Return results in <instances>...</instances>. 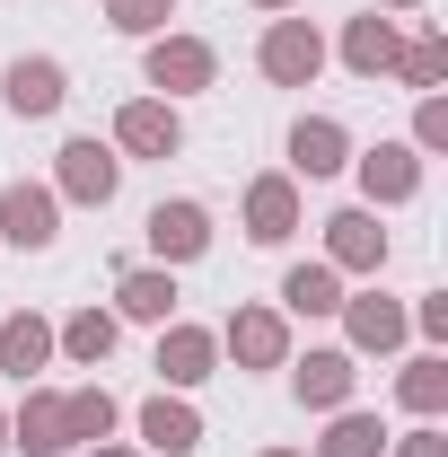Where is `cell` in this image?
I'll return each mask as SVG.
<instances>
[{"mask_svg": "<svg viewBox=\"0 0 448 457\" xmlns=\"http://www.w3.org/2000/svg\"><path fill=\"white\" fill-rule=\"evenodd\" d=\"M45 361H54V326H45L36 308H18V317H0V370H9L18 387H27V378H36Z\"/></svg>", "mask_w": 448, "mask_h": 457, "instance_id": "20", "label": "cell"}, {"mask_svg": "<svg viewBox=\"0 0 448 457\" xmlns=\"http://www.w3.org/2000/svg\"><path fill=\"white\" fill-rule=\"evenodd\" d=\"M343 308V273L335 264H290L281 273V317H335Z\"/></svg>", "mask_w": 448, "mask_h": 457, "instance_id": "21", "label": "cell"}, {"mask_svg": "<svg viewBox=\"0 0 448 457\" xmlns=\"http://www.w3.org/2000/svg\"><path fill=\"white\" fill-rule=\"evenodd\" d=\"M176 317V264H123L114 273V326H168Z\"/></svg>", "mask_w": 448, "mask_h": 457, "instance_id": "12", "label": "cell"}, {"mask_svg": "<svg viewBox=\"0 0 448 457\" xmlns=\"http://www.w3.org/2000/svg\"><path fill=\"white\" fill-rule=\"evenodd\" d=\"M114 185H123V159H114V141H97V132L62 141V159H54V194H62V203H88V212H106Z\"/></svg>", "mask_w": 448, "mask_h": 457, "instance_id": "2", "label": "cell"}, {"mask_svg": "<svg viewBox=\"0 0 448 457\" xmlns=\"http://www.w3.org/2000/svg\"><path fill=\"white\" fill-rule=\"evenodd\" d=\"M220 352L237 361V370H281V361H290V317L264 308V299H246V308H228Z\"/></svg>", "mask_w": 448, "mask_h": 457, "instance_id": "7", "label": "cell"}, {"mask_svg": "<svg viewBox=\"0 0 448 457\" xmlns=\"http://www.w3.org/2000/svg\"><path fill=\"white\" fill-rule=\"evenodd\" d=\"M255 9H273V18H290V9H299V0H255Z\"/></svg>", "mask_w": 448, "mask_h": 457, "instance_id": "32", "label": "cell"}, {"mask_svg": "<svg viewBox=\"0 0 448 457\" xmlns=\"http://www.w3.org/2000/svg\"><path fill=\"white\" fill-rule=\"evenodd\" d=\"M352 176H361V203L369 212H395L422 194V150L413 141H378V150H352Z\"/></svg>", "mask_w": 448, "mask_h": 457, "instance_id": "6", "label": "cell"}, {"mask_svg": "<svg viewBox=\"0 0 448 457\" xmlns=\"http://www.w3.org/2000/svg\"><path fill=\"white\" fill-rule=\"evenodd\" d=\"M246 237L255 246H290L299 237V176H255L246 185Z\"/></svg>", "mask_w": 448, "mask_h": 457, "instance_id": "17", "label": "cell"}, {"mask_svg": "<svg viewBox=\"0 0 448 457\" xmlns=\"http://www.w3.org/2000/svg\"><path fill=\"white\" fill-rule=\"evenodd\" d=\"M404 317H413V335H431V343H448V290H422V299H413V308H404Z\"/></svg>", "mask_w": 448, "mask_h": 457, "instance_id": "29", "label": "cell"}, {"mask_svg": "<svg viewBox=\"0 0 448 457\" xmlns=\"http://www.w3.org/2000/svg\"><path fill=\"white\" fill-rule=\"evenodd\" d=\"M290 370V396L308 404V413H335V404H352V387H361V370H352V352H308V361H281Z\"/></svg>", "mask_w": 448, "mask_h": 457, "instance_id": "15", "label": "cell"}, {"mask_svg": "<svg viewBox=\"0 0 448 457\" xmlns=\"http://www.w3.org/2000/svg\"><path fill=\"white\" fill-rule=\"evenodd\" d=\"M88 457H141V449H123V440H97V449H88Z\"/></svg>", "mask_w": 448, "mask_h": 457, "instance_id": "31", "label": "cell"}, {"mask_svg": "<svg viewBox=\"0 0 448 457\" xmlns=\"http://www.w3.org/2000/svg\"><path fill=\"white\" fill-rule=\"evenodd\" d=\"M62 422H71V449H97V440H114L123 413H114L106 387H71V396H62Z\"/></svg>", "mask_w": 448, "mask_h": 457, "instance_id": "25", "label": "cell"}, {"mask_svg": "<svg viewBox=\"0 0 448 457\" xmlns=\"http://www.w3.org/2000/svg\"><path fill=\"white\" fill-rule=\"evenodd\" d=\"M185 150V114L168 97H123L114 106V159H176Z\"/></svg>", "mask_w": 448, "mask_h": 457, "instance_id": "4", "label": "cell"}, {"mask_svg": "<svg viewBox=\"0 0 448 457\" xmlns=\"http://www.w3.org/2000/svg\"><path fill=\"white\" fill-rule=\"evenodd\" d=\"M378 9H387V18H395V9H422V0H378Z\"/></svg>", "mask_w": 448, "mask_h": 457, "instance_id": "33", "label": "cell"}, {"mask_svg": "<svg viewBox=\"0 0 448 457\" xmlns=\"http://www.w3.org/2000/svg\"><path fill=\"white\" fill-rule=\"evenodd\" d=\"M62 97H71V71H62L54 54H18L0 71V106L18 114V123H54Z\"/></svg>", "mask_w": 448, "mask_h": 457, "instance_id": "5", "label": "cell"}, {"mask_svg": "<svg viewBox=\"0 0 448 457\" xmlns=\"http://www.w3.org/2000/svg\"><path fill=\"white\" fill-rule=\"evenodd\" d=\"M0 457H9V413H0Z\"/></svg>", "mask_w": 448, "mask_h": 457, "instance_id": "34", "label": "cell"}, {"mask_svg": "<svg viewBox=\"0 0 448 457\" xmlns=\"http://www.w3.org/2000/svg\"><path fill=\"white\" fill-rule=\"evenodd\" d=\"M317 457H387V422L361 413V404H335V422H326Z\"/></svg>", "mask_w": 448, "mask_h": 457, "instance_id": "24", "label": "cell"}, {"mask_svg": "<svg viewBox=\"0 0 448 457\" xmlns=\"http://www.w3.org/2000/svg\"><path fill=\"white\" fill-rule=\"evenodd\" d=\"M0 237H9L18 255H45V246L62 237V194H54V185H27V176H18V185L0 194Z\"/></svg>", "mask_w": 448, "mask_h": 457, "instance_id": "9", "label": "cell"}, {"mask_svg": "<svg viewBox=\"0 0 448 457\" xmlns=\"http://www.w3.org/2000/svg\"><path fill=\"white\" fill-rule=\"evenodd\" d=\"M9 449H27V457H62V449H71V422H62V387H27V404L9 413Z\"/></svg>", "mask_w": 448, "mask_h": 457, "instance_id": "18", "label": "cell"}, {"mask_svg": "<svg viewBox=\"0 0 448 457\" xmlns=\"http://www.w3.org/2000/svg\"><path fill=\"white\" fill-rule=\"evenodd\" d=\"M141 237H150L159 264H203V255H212V212H203V203H159V212L141 220Z\"/></svg>", "mask_w": 448, "mask_h": 457, "instance_id": "14", "label": "cell"}, {"mask_svg": "<svg viewBox=\"0 0 448 457\" xmlns=\"http://www.w3.org/2000/svg\"><path fill=\"white\" fill-rule=\"evenodd\" d=\"M413 150H422V159H440V150H448V97H440V88L413 97Z\"/></svg>", "mask_w": 448, "mask_h": 457, "instance_id": "28", "label": "cell"}, {"mask_svg": "<svg viewBox=\"0 0 448 457\" xmlns=\"http://www.w3.org/2000/svg\"><path fill=\"white\" fill-rule=\"evenodd\" d=\"M343 168H352V132H343L335 114H299L290 123V176L317 185V176H343Z\"/></svg>", "mask_w": 448, "mask_h": 457, "instance_id": "16", "label": "cell"}, {"mask_svg": "<svg viewBox=\"0 0 448 457\" xmlns=\"http://www.w3.org/2000/svg\"><path fill=\"white\" fill-rule=\"evenodd\" d=\"M395 54H404V27H395L387 9L343 18V71L352 79H395Z\"/></svg>", "mask_w": 448, "mask_h": 457, "instance_id": "11", "label": "cell"}, {"mask_svg": "<svg viewBox=\"0 0 448 457\" xmlns=\"http://www.w3.org/2000/svg\"><path fill=\"white\" fill-rule=\"evenodd\" d=\"M387 457H448V431H440V422H422V431L387 440Z\"/></svg>", "mask_w": 448, "mask_h": 457, "instance_id": "30", "label": "cell"}, {"mask_svg": "<svg viewBox=\"0 0 448 457\" xmlns=\"http://www.w3.org/2000/svg\"><path fill=\"white\" fill-rule=\"evenodd\" d=\"M141 440H150L159 457H194V449H203V413H194L185 396H168V387H159V396L141 404Z\"/></svg>", "mask_w": 448, "mask_h": 457, "instance_id": "19", "label": "cell"}, {"mask_svg": "<svg viewBox=\"0 0 448 457\" xmlns=\"http://www.w3.org/2000/svg\"><path fill=\"white\" fill-rule=\"evenodd\" d=\"M255 71H264L273 88H317V71H326V36H317L308 18H273L264 45H255Z\"/></svg>", "mask_w": 448, "mask_h": 457, "instance_id": "3", "label": "cell"}, {"mask_svg": "<svg viewBox=\"0 0 448 457\" xmlns=\"http://www.w3.org/2000/svg\"><path fill=\"white\" fill-rule=\"evenodd\" d=\"M114 335H123V326H114V308H79V317H62V326H54V352H71L79 370H106Z\"/></svg>", "mask_w": 448, "mask_h": 457, "instance_id": "23", "label": "cell"}, {"mask_svg": "<svg viewBox=\"0 0 448 457\" xmlns=\"http://www.w3.org/2000/svg\"><path fill=\"white\" fill-rule=\"evenodd\" d=\"M395 79H404L413 97H431V88L448 79V36H413V45L395 54Z\"/></svg>", "mask_w": 448, "mask_h": 457, "instance_id": "26", "label": "cell"}, {"mask_svg": "<svg viewBox=\"0 0 448 457\" xmlns=\"http://www.w3.org/2000/svg\"><path fill=\"white\" fill-rule=\"evenodd\" d=\"M141 79H150V88H159V97H203V88H212V79H220V54H212V45H203V36H150V54H141Z\"/></svg>", "mask_w": 448, "mask_h": 457, "instance_id": "1", "label": "cell"}, {"mask_svg": "<svg viewBox=\"0 0 448 457\" xmlns=\"http://www.w3.org/2000/svg\"><path fill=\"white\" fill-rule=\"evenodd\" d=\"M395 404L422 413V422H440V413H448V361H440V352H413V361L395 370Z\"/></svg>", "mask_w": 448, "mask_h": 457, "instance_id": "22", "label": "cell"}, {"mask_svg": "<svg viewBox=\"0 0 448 457\" xmlns=\"http://www.w3.org/2000/svg\"><path fill=\"white\" fill-rule=\"evenodd\" d=\"M176 0H106V27L114 36H168Z\"/></svg>", "mask_w": 448, "mask_h": 457, "instance_id": "27", "label": "cell"}, {"mask_svg": "<svg viewBox=\"0 0 448 457\" xmlns=\"http://www.w3.org/2000/svg\"><path fill=\"white\" fill-rule=\"evenodd\" d=\"M264 457H308V449H264Z\"/></svg>", "mask_w": 448, "mask_h": 457, "instance_id": "35", "label": "cell"}, {"mask_svg": "<svg viewBox=\"0 0 448 457\" xmlns=\"http://www.w3.org/2000/svg\"><path fill=\"white\" fill-rule=\"evenodd\" d=\"M212 370H220V335H212V326L168 317V326H159V387H168V396H185V387H203Z\"/></svg>", "mask_w": 448, "mask_h": 457, "instance_id": "10", "label": "cell"}, {"mask_svg": "<svg viewBox=\"0 0 448 457\" xmlns=\"http://www.w3.org/2000/svg\"><path fill=\"white\" fill-rule=\"evenodd\" d=\"M326 264H335V273H361V282L387 273V228H378L369 203H343L335 220H326Z\"/></svg>", "mask_w": 448, "mask_h": 457, "instance_id": "8", "label": "cell"}, {"mask_svg": "<svg viewBox=\"0 0 448 457\" xmlns=\"http://www.w3.org/2000/svg\"><path fill=\"white\" fill-rule=\"evenodd\" d=\"M335 317H343V335H352V352H404V335H413L404 299H387L378 282L361 290V299H343Z\"/></svg>", "mask_w": 448, "mask_h": 457, "instance_id": "13", "label": "cell"}]
</instances>
